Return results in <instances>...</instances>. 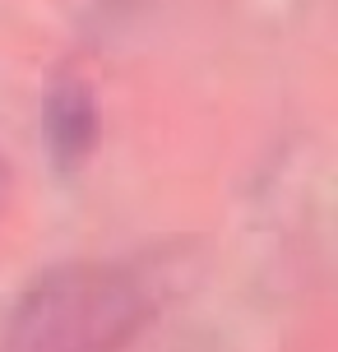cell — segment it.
I'll return each mask as SVG.
<instances>
[{
	"label": "cell",
	"instance_id": "1",
	"mask_svg": "<svg viewBox=\"0 0 338 352\" xmlns=\"http://www.w3.org/2000/svg\"><path fill=\"white\" fill-rule=\"evenodd\" d=\"M153 320L139 278L111 264H60L14 301L5 352H125Z\"/></svg>",
	"mask_w": 338,
	"mask_h": 352
},
{
	"label": "cell",
	"instance_id": "2",
	"mask_svg": "<svg viewBox=\"0 0 338 352\" xmlns=\"http://www.w3.org/2000/svg\"><path fill=\"white\" fill-rule=\"evenodd\" d=\"M42 125H47V144H52L56 167H60V172L84 167L89 153L98 148V135H102V111H98L93 88L84 84V79H60V84L47 93Z\"/></svg>",
	"mask_w": 338,
	"mask_h": 352
},
{
	"label": "cell",
	"instance_id": "3",
	"mask_svg": "<svg viewBox=\"0 0 338 352\" xmlns=\"http://www.w3.org/2000/svg\"><path fill=\"white\" fill-rule=\"evenodd\" d=\"M5 190H10V172H5V162H0V209H5Z\"/></svg>",
	"mask_w": 338,
	"mask_h": 352
}]
</instances>
